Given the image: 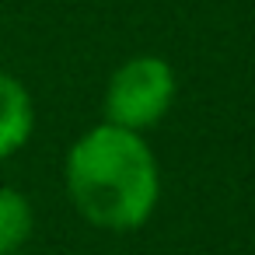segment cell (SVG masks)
<instances>
[{
  "mask_svg": "<svg viewBox=\"0 0 255 255\" xmlns=\"http://www.w3.org/2000/svg\"><path fill=\"white\" fill-rule=\"evenodd\" d=\"M67 189L88 224L105 231H136L157 206V157L140 133L102 123L70 147Z\"/></svg>",
  "mask_w": 255,
  "mask_h": 255,
  "instance_id": "obj_1",
  "label": "cell"
},
{
  "mask_svg": "<svg viewBox=\"0 0 255 255\" xmlns=\"http://www.w3.org/2000/svg\"><path fill=\"white\" fill-rule=\"evenodd\" d=\"M32 234V206L18 189L0 185V255H11Z\"/></svg>",
  "mask_w": 255,
  "mask_h": 255,
  "instance_id": "obj_4",
  "label": "cell"
},
{
  "mask_svg": "<svg viewBox=\"0 0 255 255\" xmlns=\"http://www.w3.org/2000/svg\"><path fill=\"white\" fill-rule=\"evenodd\" d=\"M175 98V70L161 56H133L126 60L105 88V123L140 133L168 112Z\"/></svg>",
  "mask_w": 255,
  "mask_h": 255,
  "instance_id": "obj_2",
  "label": "cell"
},
{
  "mask_svg": "<svg viewBox=\"0 0 255 255\" xmlns=\"http://www.w3.org/2000/svg\"><path fill=\"white\" fill-rule=\"evenodd\" d=\"M32 126H35V112L25 84L0 70V161L25 147Z\"/></svg>",
  "mask_w": 255,
  "mask_h": 255,
  "instance_id": "obj_3",
  "label": "cell"
}]
</instances>
